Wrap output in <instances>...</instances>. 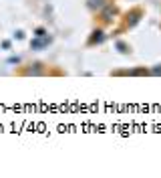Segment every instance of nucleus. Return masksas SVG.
Listing matches in <instances>:
<instances>
[{
	"instance_id": "1",
	"label": "nucleus",
	"mask_w": 161,
	"mask_h": 178,
	"mask_svg": "<svg viewBox=\"0 0 161 178\" xmlns=\"http://www.w3.org/2000/svg\"><path fill=\"white\" fill-rule=\"evenodd\" d=\"M36 37H44V29H36Z\"/></svg>"
}]
</instances>
